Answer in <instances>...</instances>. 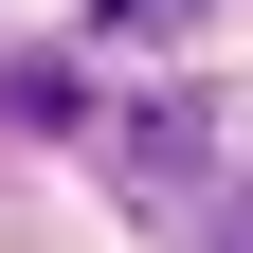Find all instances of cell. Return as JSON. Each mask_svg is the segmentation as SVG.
Segmentation results:
<instances>
[]
</instances>
